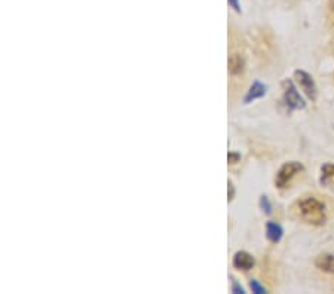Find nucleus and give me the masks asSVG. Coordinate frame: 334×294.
Returning <instances> with one entry per match:
<instances>
[{
    "instance_id": "nucleus-1",
    "label": "nucleus",
    "mask_w": 334,
    "mask_h": 294,
    "mask_svg": "<svg viewBox=\"0 0 334 294\" xmlns=\"http://www.w3.org/2000/svg\"><path fill=\"white\" fill-rule=\"evenodd\" d=\"M297 210L303 222L313 226H321L325 223V205L313 196H307L297 204Z\"/></svg>"
},
{
    "instance_id": "nucleus-2",
    "label": "nucleus",
    "mask_w": 334,
    "mask_h": 294,
    "mask_svg": "<svg viewBox=\"0 0 334 294\" xmlns=\"http://www.w3.org/2000/svg\"><path fill=\"white\" fill-rule=\"evenodd\" d=\"M303 171V165L300 162H296V161H291V162H287L284 164L279 171L277 172V177H275V184L278 186L279 189H284L287 187V184L291 182V179Z\"/></svg>"
},
{
    "instance_id": "nucleus-3",
    "label": "nucleus",
    "mask_w": 334,
    "mask_h": 294,
    "mask_svg": "<svg viewBox=\"0 0 334 294\" xmlns=\"http://www.w3.org/2000/svg\"><path fill=\"white\" fill-rule=\"evenodd\" d=\"M284 101L285 104L291 109V110H302L306 107V103L305 100L300 97L297 88L294 86L291 81H284Z\"/></svg>"
},
{
    "instance_id": "nucleus-4",
    "label": "nucleus",
    "mask_w": 334,
    "mask_h": 294,
    "mask_svg": "<svg viewBox=\"0 0 334 294\" xmlns=\"http://www.w3.org/2000/svg\"><path fill=\"white\" fill-rule=\"evenodd\" d=\"M294 79L297 85L302 88V91L306 94V97L309 100H315L317 98V85L313 82L312 76L303 70H296L294 71Z\"/></svg>"
},
{
    "instance_id": "nucleus-5",
    "label": "nucleus",
    "mask_w": 334,
    "mask_h": 294,
    "mask_svg": "<svg viewBox=\"0 0 334 294\" xmlns=\"http://www.w3.org/2000/svg\"><path fill=\"white\" fill-rule=\"evenodd\" d=\"M233 267H237L239 270H250L256 265L254 257L251 256L250 252L247 251H238L233 256Z\"/></svg>"
},
{
    "instance_id": "nucleus-6",
    "label": "nucleus",
    "mask_w": 334,
    "mask_h": 294,
    "mask_svg": "<svg viewBox=\"0 0 334 294\" xmlns=\"http://www.w3.org/2000/svg\"><path fill=\"white\" fill-rule=\"evenodd\" d=\"M315 266L322 272L334 273V256L333 254H320L315 259Z\"/></svg>"
},
{
    "instance_id": "nucleus-7",
    "label": "nucleus",
    "mask_w": 334,
    "mask_h": 294,
    "mask_svg": "<svg viewBox=\"0 0 334 294\" xmlns=\"http://www.w3.org/2000/svg\"><path fill=\"white\" fill-rule=\"evenodd\" d=\"M266 89H267L266 85L259 82V81H256V82L250 86V89H248L247 95L244 98V101H245V103H251V101H254V100H257V98H262L266 94Z\"/></svg>"
},
{
    "instance_id": "nucleus-8",
    "label": "nucleus",
    "mask_w": 334,
    "mask_h": 294,
    "mask_svg": "<svg viewBox=\"0 0 334 294\" xmlns=\"http://www.w3.org/2000/svg\"><path fill=\"white\" fill-rule=\"evenodd\" d=\"M321 184L325 187H334V164H325L321 168Z\"/></svg>"
},
{
    "instance_id": "nucleus-9",
    "label": "nucleus",
    "mask_w": 334,
    "mask_h": 294,
    "mask_svg": "<svg viewBox=\"0 0 334 294\" xmlns=\"http://www.w3.org/2000/svg\"><path fill=\"white\" fill-rule=\"evenodd\" d=\"M282 233H284V230L278 223H275V222H267L266 223V237L270 242H275V244L279 242L281 238H282Z\"/></svg>"
},
{
    "instance_id": "nucleus-10",
    "label": "nucleus",
    "mask_w": 334,
    "mask_h": 294,
    "mask_svg": "<svg viewBox=\"0 0 334 294\" xmlns=\"http://www.w3.org/2000/svg\"><path fill=\"white\" fill-rule=\"evenodd\" d=\"M244 69H245V61H244V58L239 55V54H233V55L229 58V71L233 76L241 74L244 71Z\"/></svg>"
},
{
    "instance_id": "nucleus-11",
    "label": "nucleus",
    "mask_w": 334,
    "mask_h": 294,
    "mask_svg": "<svg viewBox=\"0 0 334 294\" xmlns=\"http://www.w3.org/2000/svg\"><path fill=\"white\" fill-rule=\"evenodd\" d=\"M250 288L252 293L256 294H266L267 293V290H266L265 287L259 282L257 280H251L250 281Z\"/></svg>"
},
{
    "instance_id": "nucleus-12",
    "label": "nucleus",
    "mask_w": 334,
    "mask_h": 294,
    "mask_svg": "<svg viewBox=\"0 0 334 294\" xmlns=\"http://www.w3.org/2000/svg\"><path fill=\"white\" fill-rule=\"evenodd\" d=\"M260 208L265 211L266 214H270V212H272V205H270L267 196H262V198H260Z\"/></svg>"
},
{
    "instance_id": "nucleus-13",
    "label": "nucleus",
    "mask_w": 334,
    "mask_h": 294,
    "mask_svg": "<svg viewBox=\"0 0 334 294\" xmlns=\"http://www.w3.org/2000/svg\"><path fill=\"white\" fill-rule=\"evenodd\" d=\"M232 293H235V294H245V290H244V288H242V287H241V285L238 284L237 281L232 280Z\"/></svg>"
},
{
    "instance_id": "nucleus-14",
    "label": "nucleus",
    "mask_w": 334,
    "mask_h": 294,
    "mask_svg": "<svg viewBox=\"0 0 334 294\" xmlns=\"http://www.w3.org/2000/svg\"><path fill=\"white\" fill-rule=\"evenodd\" d=\"M227 159H229V164H237L238 161L241 159V156H239V153H230L227 154Z\"/></svg>"
},
{
    "instance_id": "nucleus-15",
    "label": "nucleus",
    "mask_w": 334,
    "mask_h": 294,
    "mask_svg": "<svg viewBox=\"0 0 334 294\" xmlns=\"http://www.w3.org/2000/svg\"><path fill=\"white\" fill-rule=\"evenodd\" d=\"M229 187H227V199L229 201H232L233 199V196H235V187H233V184H232V182H229V184H227Z\"/></svg>"
},
{
    "instance_id": "nucleus-16",
    "label": "nucleus",
    "mask_w": 334,
    "mask_h": 294,
    "mask_svg": "<svg viewBox=\"0 0 334 294\" xmlns=\"http://www.w3.org/2000/svg\"><path fill=\"white\" fill-rule=\"evenodd\" d=\"M229 5L237 11V12H241V8H239V3H238V0H229Z\"/></svg>"
},
{
    "instance_id": "nucleus-17",
    "label": "nucleus",
    "mask_w": 334,
    "mask_h": 294,
    "mask_svg": "<svg viewBox=\"0 0 334 294\" xmlns=\"http://www.w3.org/2000/svg\"><path fill=\"white\" fill-rule=\"evenodd\" d=\"M331 8H333V12H334V0L331 2Z\"/></svg>"
}]
</instances>
